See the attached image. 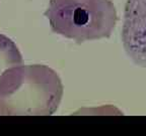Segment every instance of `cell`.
Returning <instances> with one entry per match:
<instances>
[{"label":"cell","mask_w":146,"mask_h":136,"mask_svg":"<svg viewBox=\"0 0 146 136\" xmlns=\"http://www.w3.org/2000/svg\"><path fill=\"white\" fill-rule=\"evenodd\" d=\"M45 16L53 32L78 43L110 37L118 20L111 0H51Z\"/></svg>","instance_id":"obj_2"},{"label":"cell","mask_w":146,"mask_h":136,"mask_svg":"<svg viewBox=\"0 0 146 136\" xmlns=\"http://www.w3.org/2000/svg\"><path fill=\"white\" fill-rule=\"evenodd\" d=\"M23 63L21 54L11 39L0 33V77L7 70Z\"/></svg>","instance_id":"obj_4"},{"label":"cell","mask_w":146,"mask_h":136,"mask_svg":"<svg viewBox=\"0 0 146 136\" xmlns=\"http://www.w3.org/2000/svg\"><path fill=\"white\" fill-rule=\"evenodd\" d=\"M122 41L129 58L146 68V0H127Z\"/></svg>","instance_id":"obj_3"},{"label":"cell","mask_w":146,"mask_h":136,"mask_svg":"<svg viewBox=\"0 0 146 136\" xmlns=\"http://www.w3.org/2000/svg\"><path fill=\"white\" fill-rule=\"evenodd\" d=\"M63 96L58 74L44 65H25L0 77V116H50Z\"/></svg>","instance_id":"obj_1"}]
</instances>
